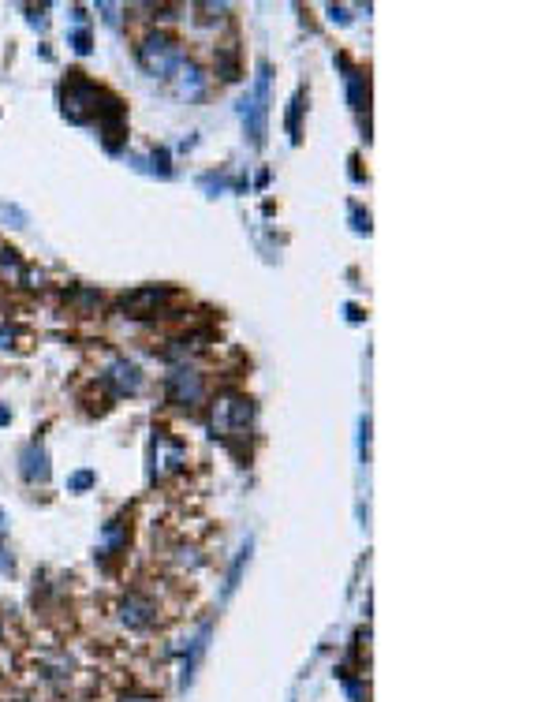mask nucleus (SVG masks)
Wrapping results in <instances>:
<instances>
[{
  "label": "nucleus",
  "instance_id": "20",
  "mask_svg": "<svg viewBox=\"0 0 560 702\" xmlns=\"http://www.w3.org/2000/svg\"><path fill=\"white\" fill-rule=\"evenodd\" d=\"M0 277L12 281V284H23V277H26V262L19 258L15 247H5V243H0Z\"/></svg>",
  "mask_w": 560,
  "mask_h": 702
},
{
  "label": "nucleus",
  "instance_id": "25",
  "mask_svg": "<svg viewBox=\"0 0 560 702\" xmlns=\"http://www.w3.org/2000/svg\"><path fill=\"white\" fill-rule=\"evenodd\" d=\"M98 482L93 478V471H75L72 478H68V490H75V494H82V490H90V486Z\"/></svg>",
  "mask_w": 560,
  "mask_h": 702
},
{
  "label": "nucleus",
  "instance_id": "22",
  "mask_svg": "<svg viewBox=\"0 0 560 702\" xmlns=\"http://www.w3.org/2000/svg\"><path fill=\"white\" fill-rule=\"evenodd\" d=\"M246 557H251V542H246V545L239 549V557H236V564H232V572H228V583H225V598H232V591L239 587V575H243V568H246Z\"/></svg>",
  "mask_w": 560,
  "mask_h": 702
},
{
  "label": "nucleus",
  "instance_id": "38",
  "mask_svg": "<svg viewBox=\"0 0 560 702\" xmlns=\"http://www.w3.org/2000/svg\"><path fill=\"white\" fill-rule=\"evenodd\" d=\"M0 639H5V624H0Z\"/></svg>",
  "mask_w": 560,
  "mask_h": 702
},
{
  "label": "nucleus",
  "instance_id": "33",
  "mask_svg": "<svg viewBox=\"0 0 560 702\" xmlns=\"http://www.w3.org/2000/svg\"><path fill=\"white\" fill-rule=\"evenodd\" d=\"M329 19H333V23H352V15H348L344 5H329Z\"/></svg>",
  "mask_w": 560,
  "mask_h": 702
},
{
  "label": "nucleus",
  "instance_id": "28",
  "mask_svg": "<svg viewBox=\"0 0 560 702\" xmlns=\"http://www.w3.org/2000/svg\"><path fill=\"white\" fill-rule=\"evenodd\" d=\"M98 12H101V19H105L112 30H120V12H123L120 5H105V0H101V5H98Z\"/></svg>",
  "mask_w": 560,
  "mask_h": 702
},
{
  "label": "nucleus",
  "instance_id": "39",
  "mask_svg": "<svg viewBox=\"0 0 560 702\" xmlns=\"http://www.w3.org/2000/svg\"><path fill=\"white\" fill-rule=\"evenodd\" d=\"M23 702H30V698H23Z\"/></svg>",
  "mask_w": 560,
  "mask_h": 702
},
{
  "label": "nucleus",
  "instance_id": "6",
  "mask_svg": "<svg viewBox=\"0 0 560 702\" xmlns=\"http://www.w3.org/2000/svg\"><path fill=\"white\" fill-rule=\"evenodd\" d=\"M98 385L105 389L109 400H128V396H139L146 378L142 370L131 362V359H123V355H112L101 370H98Z\"/></svg>",
  "mask_w": 560,
  "mask_h": 702
},
{
  "label": "nucleus",
  "instance_id": "8",
  "mask_svg": "<svg viewBox=\"0 0 560 702\" xmlns=\"http://www.w3.org/2000/svg\"><path fill=\"white\" fill-rule=\"evenodd\" d=\"M116 620L128 631H150V628L161 624V605H158V598L146 594V591H131V594L120 598Z\"/></svg>",
  "mask_w": 560,
  "mask_h": 702
},
{
  "label": "nucleus",
  "instance_id": "31",
  "mask_svg": "<svg viewBox=\"0 0 560 702\" xmlns=\"http://www.w3.org/2000/svg\"><path fill=\"white\" fill-rule=\"evenodd\" d=\"M202 188H206L209 195H217V191H225V176H202Z\"/></svg>",
  "mask_w": 560,
  "mask_h": 702
},
{
  "label": "nucleus",
  "instance_id": "17",
  "mask_svg": "<svg viewBox=\"0 0 560 702\" xmlns=\"http://www.w3.org/2000/svg\"><path fill=\"white\" fill-rule=\"evenodd\" d=\"M209 631H213V620H202V628L195 631V639L187 643V658H183L179 688H187V684L195 680V668H198V661H202V654H206V647H209Z\"/></svg>",
  "mask_w": 560,
  "mask_h": 702
},
{
  "label": "nucleus",
  "instance_id": "5",
  "mask_svg": "<svg viewBox=\"0 0 560 702\" xmlns=\"http://www.w3.org/2000/svg\"><path fill=\"white\" fill-rule=\"evenodd\" d=\"M206 392H209L206 374L198 370V366H191V362L176 366V370L165 378V400L172 408H179V411H198L206 404Z\"/></svg>",
  "mask_w": 560,
  "mask_h": 702
},
{
  "label": "nucleus",
  "instance_id": "12",
  "mask_svg": "<svg viewBox=\"0 0 560 702\" xmlns=\"http://www.w3.org/2000/svg\"><path fill=\"white\" fill-rule=\"evenodd\" d=\"M128 542H131V520H128V515H112V520L101 527V534H98V561L120 557L123 549H128Z\"/></svg>",
  "mask_w": 560,
  "mask_h": 702
},
{
  "label": "nucleus",
  "instance_id": "29",
  "mask_svg": "<svg viewBox=\"0 0 560 702\" xmlns=\"http://www.w3.org/2000/svg\"><path fill=\"white\" fill-rule=\"evenodd\" d=\"M72 45H75V53H90V30H75V34H72Z\"/></svg>",
  "mask_w": 560,
  "mask_h": 702
},
{
  "label": "nucleus",
  "instance_id": "34",
  "mask_svg": "<svg viewBox=\"0 0 560 702\" xmlns=\"http://www.w3.org/2000/svg\"><path fill=\"white\" fill-rule=\"evenodd\" d=\"M352 221H355V232H370V213L352 209Z\"/></svg>",
  "mask_w": 560,
  "mask_h": 702
},
{
  "label": "nucleus",
  "instance_id": "4",
  "mask_svg": "<svg viewBox=\"0 0 560 702\" xmlns=\"http://www.w3.org/2000/svg\"><path fill=\"white\" fill-rule=\"evenodd\" d=\"M191 464V448L183 441H176L169 430H153V441H150V482H169L176 475L187 471Z\"/></svg>",
  "mask_w": 560,
  "mask_h": 702
},
{
  "label": "nucleus",
  "instance_id": "21",
  "mask_svg": "<svg viewBox=\"0 0 560 702\" xmlns=\"http://www.w3.org/2000/svg\"><path fill=\"white\" fill-rule=\"evenodd\" d=\"M202 549L198 545H176L172 549V568L176 572H195V568H202Z\"/></svg>",
  "mask_w": 560,
  "mask_h": 702
},
{
  "label": "nucleus",
  "instance_id": "1",
  "mask_svg": "<svg viewBox=\"0 0 560 702\" xmlns=\"http://www.w3.org/2000/svg\"><path fill=\"white\" fill-rule=\"evenodd\" d=\"M255 415H258V408H255L251 396L236 392V389H225V392H217L209 400V430H213V438H221L225 445H236L255 426Z\"/></svg>",
  "mask_w": 560,
  "mask_h": 702
},
{
  "label": "nucleus",
  "instance_id": "2",
  "mask_svg": "<svg viewBox=\"0 0 560 702\" xmlns=\"http://www.w3.org/2000/svg\"><path fill=\"white\" fill-rule=\"evenodd\" d=\"M135 56L153 79H172L176 68L187 60V49L169 34V30H146L135 45Z\"/></svg>",
  "mask_w": 560,
  "mask_h": 702
},
{
  "label": "nucleus",
  "instance_id": "9",
  "mask_svg": "<svg viewBox=\"0 0 560 702\" xmlns=\"http://www.w3.org/2000/svg\"><path fill=\"white\" fill-rule=\"evenodd\" d=\"M269 64H258V82L251 90V98H243L239 112H243V124H246V135H251L255 146L266 142V112H269Z\"/></svg>",
  "mask_w": 560,
  "mask_h": 702
},
{
  "label": "nucleus",
  "instance_id": "24",
  "mask_svg": "<svg viewBox=\"0 0 560 702\" xmlns=\"http://www.w3.org/2000/svg\"><path fill=\"white\" fill-rule=\"evenodd\" d=\"M299 116H303V90L292 98V109H288V135L299 142Z\"/></svg>",
  "mask_w": 560,
  "mask_h": 702
},
{
  "label": "nucleus",
  "instance_id": "14",
  "mask_svg": "<svg viewBox=\"0 0 560 702\" xmlns=\"http://www.w3.org/2000/svg\"><path fill=\"white\" fill-rule=\"evenodd\" d=\"M176 94L179 98H187V101H198V98H206V86H209V75L195 64V60H183V64L176 68Z\"/></svg>",
  "mask_w": 560,
  "mask_h": 702
},
{
  "label": "nucleus",
  "instance_id": "11",
  "mask_svg": "<svg viewBox=\"0 0 560 702\" xmlns=\"http://www.w3.org/2000/svg\"><path fill=\"white\" fill-rule=\"evenodd\" d=\"M209 344H213V332H209V329H187V332H179V337H172V341L161 348V359H169V362H176V366H187L195 355H202Z\"/></svg>",
  "mask_w": 560,
  "mask_h": 702
},
{
  "label": "nucleus",
  "instance_id": "16",
  "mask_svg": "<svg viewBox=\"0 0 560 702\" xmlns=\"http://www.w3.org/2000/svg\"><path fill=\"white\" fill-rule=\"evenodd\" d=\"M213 72L221 82H236L243 75L239 64V45L236 42H213Z\"/></svg>",
  "mask_w": 560,
  "mask_h": 702
},
{
  "label": "nucleus",
  "instance_id": "37",
  "mask_svg": "<svg viewBox=\"0 0 560 702\" xmlns=\"http://www.w3.org/2000/svg\"><path fill=\"white\" fill-rule=\"evenodd\" d=\"M8 418H12V411H8V408H0V426H5Z\"/></svg>",
  "mask_w": 560,
  "mask_h": 702
},
{
  "label": "nucleus",
  "instance_id": "32",
  "mask_svg": "<svg viewBox=\"0 0 560 702\" xmlns=\"http://www.w3.org/2000/svg\"><path fill=\"white\" fill-rule=\"evenodd\" d=\"M12 572H15V557L8 553L5 545H0V575H12Z\"/></svg>",
  "mask_w": 560,
  "mask_h": 702
},
{
  "label": "nucleus",
  "instance_id": "27",
  "mask_svg": "<svg viewBox=\"0 0 560 702\" xmlns=\"http://www.w3.org/2000/svg\"><path fill=\"white\" fill-rule=\"evenodd\" d=\"M150 172H158V176H172V168H169V154L165 149H153V158H150Z\"/></svg>",
  "mask_w": 560,
  "mask_h": 702
},
{
  "label": "nucleus",
  "instance_id": "13",
  "mask_svg": "<svg viewBox=\"0 0 560 702\" xmlns=\"http://www.w3.org/2000/svg\"><path fill=\"white\" fill-rule=\"evenodd\" d=\"M38 673H42L45 684H53V688L64 691V688L75 680V661H72L64 650H45V654L38 658Z\"/></svg>",
  "mask_w": 560,
  "mask_h": 702
},
{
  "label": "nucleus",
  "instance_id": "19",
  "mask_svg": "<svg viewBox=\"0 0 560 702\" xmlns=\"http://www.w3.org/2000/svg\"><path fill=\"white\" fill-rule=\"evenodd\" d=\"M64 303H68V307L75 311V314H82V318H93V314H98L101 311V292L98 288H86V284H75V288H68L64 292Z\"/></svg>",
  "mask_w": 560,
  "mask_h": 702
},
{
  "label": "nucleus",
  "instance_id": "15",
  "mask_svg": "<svg viewBox=\"0 0 560 702\" xmlns=\"http://www.w3.org/2000/svg\"><path fill=\"white\" fill-rule=\"evenodd\" d=\"M19 475H23L30 486L49 482V452H45V445L30 441V445L19 452Z\"/></svg>",
  "mask_w": 560,
  "mask_h": 702
},
{
  "label": "nucleus",
  "instance_id": "3",
  "mask_svg": "<svg viewBox=\"0 0 560 702\" xmlns=\"http://www.w3.org/2000/svg\"><path fill=\"white\" fill-rule=\"evenodd\" d=\"M105 98V90L98 82H90L82 72H68V79L60 82V112H64L72 124H90L98 116V105Z\"/></svg>",
  "mask_w": 560,
  "mask_h": 702
},
{
  "label": "nucleus",
  "instance_id": "36",
  "mask_svg": "<svg viewBox=\"0 0 560 702\" xmlns=\"http://www.w3.org/2000/svg\"><path fill=\"white\" fill-rule=\"evenodd\" d=\"M5 534H8V512L0 508V538H5Z\"/></svg>",
  "mask_w": 560,
  "mask_h": 702
},
{
  "label": "nucleus",
  "instance_id": "26",
  "mask_svg": "<svg viewBox=\"0 0 560 702\" xmlns=\"http://www.w3.org/2000/svg\"><path fill=\"white\" fill-rule=\"evenodd\" d=\"M0 217L12 221V228H26V213L15 209V206H0Z\"/></svg>",
  "mask_w": 560,
  "mask_h": 702
},
{
  "label": "nucleus",
  "instance_id": "7",
  "mask_svg": "<svg viewBox=\"0 0 560 702\" xmlns=\"http://www.w3.org/2000/svg\"><path fill=\"white\" fill-rule=\"evenodd\" d=\"M176 299V292L169 284H142V288H131V292H123L120 295V311L128 314V318H158L169 311V303Z\"/></svg>",
  "mask_w": 560,
  "mask_h": 702
},
{
  "label": "nucleus",
  "instance_id": "18",
  "mask_svg": "<svg viewBox=\"0 0 560 702\" xmlns=\"http://www.w3.org/2000/svg\"><path fill=\"white\" fill-rule=\"evenodd\" d=\"M336 64L348 72V75H344V79H348V105H352V109L362 116V109H366V98H370V86H366V75H362V68H355L348 56H336Z\"/></svg>",
  "mask_w": 560,
  "mask_h": 702
},
{
  "label": "nucleus",
  "instance_id": "30",
  "mask_svg": "<svg viewBox=\"0 0 560 702\" xmlns=\"http://www.w3.org/2000/svg\"><path fill=\"white\" fill-rule=\"evenodd\" d=\"M26 12H30V15H26V19H30V26H38V30H45V26H49L45 8H26Z\"/></svg>",
  "mask_w": 560,
  "mask_h": 702
},
{
  "label": "nucleus",
  "instance_id": "35",
  "mask_svg": "<svg viewBox=\"0 0 560 702\" xmlns=\"http://www.w3.org/2000/svg\"><path fill=\"white\" fill-rule=\"evenodd\" d=\"M120 702H158V698H153V695H123Z\"/></svg>",
  "mask_w": 560,
  "mask_h": 702
},
{
  "label": "nucleus",
  "instance_id": "10",
  "mask_svg": "<svg viewBox=\"0 0 560 702\" xmlns=\"http://www.w3.org/2000/svg\"><path fill=\"white\" fill-rule=\"evenodd\" d=\"M93 120H98V135H101L105 149H109V154H120L123 139H128V112H123L120 98L105 94L101 105H98V116H93Z\"/></svg>",
  "mask_w": 560,
  "mask_h": 702
},
{
  "label": "nucleus",
  "instance_id": "23",
  "mask_svg": "<svg viewBox=\"0 0 560 702\" xmlns=\"http://www.w3.org/2000/svg\"><path fill=\"white\" fill-rule=\"evenodd\" d=\"M19 348V329L12 322H0V351H15Z\"/></svg>",
  "mask_w": 560,
  "mask_h": 702
}]
</instances>
